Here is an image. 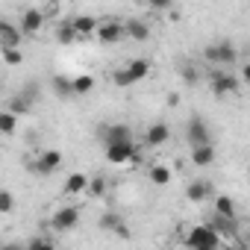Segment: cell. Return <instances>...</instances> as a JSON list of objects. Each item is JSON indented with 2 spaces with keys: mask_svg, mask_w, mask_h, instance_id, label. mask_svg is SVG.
I'll use <instances>...</instances> for the list:
<instances>
[{
  "mask_svg": "<svg viewBox=\"0 0 250 250\" xmlns=\"http://www.w3.org/2000/svg\"><path fill=\"white\" fill-rule=\"evenodd\" d=\"M203 59L212 62V65H218L221 71H229L238 62V47L232 42H212V44L203 47Z\"/></svg>",
  "mask_w": 250,
  "mask_h": 250,
  "instance_id": "1",
  "label": "cell"
},
{
  "mask_svg": "<svg viewBox=\"0 0 250 250\" xmlns=\"http://www.w3.org/2000/svg\"><path fill=\"white\" fill-rule=\"evenodd\" d=\"M147 74H150V59H133V62H127L124 68H118L112 74V83L118 88H130V85L142 83Z\"/></svg>",
  "mask_w": 250,
  "mask_h": 250,
  "instance_id": "2",
  "label": "cell"
},
{
  "mask_svg": "<svg viewBox=\"0 0 250 250\" xmlns=\"http://www.w3.org/2000/svg\"><path fill=\"white\" fill-rule=\"evenodd\" d=\"M209 88H212L215 97H235L238 88H241V83H238V77L232 71L215 68V71H209Z\"/></svg>",
  "mask_w": 250,
  "mask_h": 250,
  "instance_id": "3",
  "label": "cell"
},
{
  "mask_svg": "<svg viewBox=\"0 0 250 250\" xmlns=\"http://www.w3.org/2000/svg\"><path fill=\"white\" fill-rule=\"evenodd\" d=\"M186 247H188V250H206V247L221 250V235H218L209 224H197V227L188 229V235H186Z\"/></svg>",
  "mask_w": 250,
  "mask_h": 250,
  "instance_id": "4",
  "label": "cell"
},
{
  "mask_svg": "<svg viewBox=\"0 0 250 250\" xmlns=\"http://www.w3.org/2000/svg\"><path fill=\"white\" fill-rule=\"evenodd\" d=\"M36 100H39V83H27L15 97H9V112L15 115V118H21V115H30L33 109H36Z\"/></svg>",
  "mask_w": 250,
  "mask_h": 250,
  "instance_id": "5",
  "label": "cell"
},
{
  "mask_svg": "<svg viewBox=\"0 0 250 250\" xmlns=\"http://www.w3.org/2000/svg\"><path fill=\"white\" fill-rule=\"evenodd\" d=\"M186 142H188L191 150L212 145V130H209V124H206L200 115H191V118H188V124H186Z\"/></svg>",
  "mask_w": 250,
  "mask_h": 250,
  "instance_id": "6",
  "label": "cell"
},
{
  "mask_svg": "<svg viewBox=\"0 0 250 250\" xmlns=\"http://www.w3.org/2000/svg\"><path fill=\"white\" fill-rule=\"evenodd\" d=\"M62 162H65V159H62L59 150H42L36 159H30L27 168H30L36 177H50V174H56V171L62 168Z\"/></svg>",
  "mask_w": 250,
  "mask_h": 250,
  "instance_id": "7",
  "label": "cell"
},
{
  "mask_svg": "<svg viewBox=\"0 0 250 250\" xmlns=\"http://www.w3.org/2000/svg\"><path fill=\"white\" fill-rule=\"evenodd\" d=\"M80 224V206H62L59 212H53L50 218V229L53 232H68Z\"/></svg>",
  "mask_w": 250,
  "mask_h": 250,
  "instance_id": "8",
  "label": "cell"
},
{
  "mask_svg": "<svg viewBox=\"0 0 250 250\" xmlns=\"http://www.w3.org/2000/svg\"><path fill=\"white\" fill-rule=\"evenodd\" d=\"M97 42L100 44H115L124 39V21H115V18H106V21H97V30H94Z\"/></svg>",
  "mask_w": 250,
  "mask_h": 250,
  "instance_id": "9",
  "label": "cell"
},
{
  "mask_svg": "<svg viewBox=\"0 0 250 250\" xmlns=\"http://www.w3.org/2000/svg\"><path fill=\"white\" fill-rule=\"evenodd\" d=\"M139 156L136 150V142H124V145H109L106 147V162L109 165H127Z\"/></svg>",
  "mask_w": 250,
  "mask_h": 250,
  "instance_id": "10",
  "label": "cell"
},
{
  "mask_svg": "<svg viewBox=\"0 0 250 250\" xmlns=\"http://www.w3.org/2000/svg\"><path fill=\"white\" fill-rule=\"evenodd\" d=\"M100 139L103 145H124V142H133V130L127 127V124H106V127L100 130Z\"/></svg>",
  "mask_w": 250,
  "mask_h": 250,
  "instance_id": "11",
  "label": "cell"
},
{
  "mask_svg": "<svg viewBox=\"0 0 250 250\" xmlns=\"http://www.w3.org/2000/svg\"><path fill=\"white\" fill-rule=\"evenodd\" d=\"M42 27H44V15H42V9H39V6L24 9V15H21V21H18L21 36H36Z\"/></svg>",
  "mask_w": 250,
  "mask_h": 250,
  "instance_id": "12",
  "label": "cell"
},
{
  "mask_svg": "<svg viewBox=\"0 0 250 250\" xmlns=\"http://www.w3.org/2000/svg\"><path fill=\"white\" fill-rule=\"evenodd\" d=\"M21 39H24V36H21L18 24L0 18V50H18V47H21Z\"/></svg>",
  "mask_w": 250,
  "mask_h": 250,
  "instance_id": "13",
  "label": "cell"
},
{
  "mask_svg": "<svg viewBox=\"0 0 250 250\" xmlns=\"http://www.w3.org/2000/svg\"><path fill=\"white\" fill-rule=\"evenodd\" d=\"M97 224H100V229H106V232H112L118 238H130V227L124 224V218L118 212H103Z\"/></svg>",
  "mask_w": 250,
  "mask_h": 250,
  "instance_id": "14",
  "label": "cell"
},
{
  "mask_svg": "<svg viewBox=\"0 0 250 250\" xmlns=\"http://www.w3.org/2000/svg\"><path fill=\"white\" fill-rule=\"evenodd\" d=\"M212 194H215V186H212L209 180H191L188 188H186V197H188L191 203H203V200H209Z\"/></svg>",
  "mask_w": 250,
  "mask_h": 250,
  "instance_id": "15",
  "label": "cell"
},
{
  "mask_svg": "<svg viewBox=\"0 0 250 250\" xmlns=\"http://www.w3.org/2000/svg\"><path fill=\"white\" fill-rule=\"evenodd\" d=\"M168 139H171V127H168V124H162V121L150 124L147 133H145V145H147V147H159V145H165Z\"/></svg>",
  "mask_w": 250,
  "mask_h": 250,
  "instance_id": "16",
  "label": "cell"
},
{
  "mask_svg": "<svg viewBox=\"0 0 250 250\" xmlns=\"http://www.w3.org/2000/svg\"><path fill=\"white\" fill-rule=\"evenodd\" d=\"M68 24L74 27L77 39H88V36L97 30V18H94V15H77V18H71Z\"/></svg>",
  "mask_w": 250,
  "mask_h": 250,
  "instance_id": "17",
  "label": "cell"
},
{
  "mask_svg": "<svg viewBox=\"0 0 250 250\" xmlns=\"http://www.w3.org/2000/svg\"><path fill=\"white\" fill-rule=\"evenodd\" d=\"M215 218L238 221V212H235V200H232L229 194H218V197H215Z\"/></svg>",
  "mask_w": 250,
  "mask_h": 250,
  "instance_id": "18",
  "label": "cell"
},
{
  "mask_svg": "<svg viewBox=\"0 0 250 250\" xmlns=\"http://www.w3.org/2000/svg\"><path fill=\"white\" fill-rule=\"evenodd\" d=\"M124 39L147 42V39H150V27H147L145 21H124Z\"/></svg>",
  "mask_w": 250,
  "mask_h": 250,
  "instance_id": "19",
  "label": "cell"
},
{
  "mask_svg": "<svg viewBox=\"0 0 250 250\" xmlns=\"http://www.w3.org/2000/svg\"><path fill=\"white\" fill-rule=\"evenodd\" d=\"M50 85H53V94H56L59 100H71V97H74V88H71V77H62V74H56V77L50 80Z\"/></svg>",
  "mask_w": 250,
  "mask_h": 250,
  "instance_id": "20",
  "label": "cell"
},
{
  "mask_svg": "<svg viewBox=\"0 0 250 250\" xmlns=\"http://www.w3.org/2000/svg\"><path fill=\"white\" fill-rule=\"evenodd\" d=\"M215 162V147L212 145H206V147H194L191 150V165H197V168H209Z\"/></svg>",
  "mask_w": 250,
  "mask_h": 250,
  "instance_id": "21",
  "label": "cell"
},
{
  "mask_svg": "<svg viewBox=\"0 0 250 250\" xmlns=\"http://www.w3.org/2000/svg\"><path fill=\"white\" fill-rule=\"evenodd\" d=\"M71 88H74V97H83V94H88L94 88V77L91 74H80V77L71 80Z\"/></svg>",
  "mask_w": 250,
  "mask_h": 250,
  "instance_id": "22",
  "label": "cell"
},
{
  "mask_svg": "<svg viewBox=\"0 0 250 250\" xmlns=\"http://www.w3.org/2000/svg\"><path fill=\"white\" fill-rule=\"evenodd\" d=\"M85 186H88V177H85V174H71V177L65 180L62 191H65V194H80V191H85Z\"/></svg>",
  "mask_w": 250,
  "mask_h": 250,
  "instance_id": "23",
  "label": "cell"
},
{
  "mask_svg": "<svg viewBox=\"0 0 250 250\" xmlns=\"http://www.w3.org/2000/svg\"><path fill=\"white\" fill-rule=\"evenodd\" d=\"M18 130V118L9 109H0V136H15Z\"/></svg>",
  "mask_w": 250,
  "mask_h": 250,
  "instance_id": "24",
  "label": "cell"
},
{
  "mask_svg": "<svg viewBox=\"0 0 250 250\" xmlns=\"http://www.w3.org/2000/svg\"><path fill=\"white\" fill-rule=\"evenodd\" d=\"M56 42L68 47V44H74V42H80V39H77V33H74V27H71L68 21H62V24L56 27Z\"/></svg>",
  "mask_w": 250,
  "mask_h": 250,
  "instance_id": "25",
  "label": "cell"
},
{
  "mask_svg": "<svg viewBox=\"0 0 250 250\" xmlns=\"http://www.w3.org/2000/svg\"><path fill=\"white\" fill-rule=\"evenodd\" d=\"M180 74H183L186 85H197V83L203 80V71H200L197 65H183V68H180Z\"/></svg>",
  "mask_w": 250,
  "mask_h": 250,
  "instance_id": "26",
  "label": "cell"
},
{
  "mask_svg": "<svg viewBox=\"0 0 250 250\" xmlns=\"http://www.w3.org/2000/svg\"><path fill=\"white\" fill-rule=\"evenodd\" d=\"M150 183H153V186H168V183H171V171H168L165 165H153V168H150Z\"/></svg>",
  "mask_w": 250,
  "mask_h": 250,
  "instance_id": "27",
  "label": "cell"
},
{
  "mask_svg": "<svg viewBox=\"0 0 250 250\" xmlns=\"http://www.w3.org/2000/svg\"><path fill=\"white\" fill-rule=\"evenodd\" d=\"M15 209V194L9 188H0V215H9Z\"/></svg>",
  "mask_w": 250,
  "mask_h": 250,
  "instance_id": "28",
  "label": "cell"
},
{
  "mask_svg": "<svg viewBox=\"0 0 250 250\" xmlns=\"http://www.w3.org/2000/svg\"><path fill=\"white\" fill-rule=\"evenodd\" d=\"M85 191H88L91 197H100V194L106 191V180H103V177H94V180H88V186H85Z\"/></svg>",
  "mask_w": 250,
  "mask_h": 250,
  "instance_id": "29",
  "label": "cell"
},
{
  "mask_svg": "<svg viewBox=\"0 0 250 250\" xmlns=\"http://www.w3.org/2000/svg\"><path fill=\"white\" fill-rule=\"evenodd\" d=\"M27 250H56V244L50 241V238H30V244H27Z\"/></svg>",
  "mask_w": 250,
  "mask_h": 250,
  "instance_id": "30",
  "label": "cell"
},
{
  "mask_svg": "<svg viewBox=\"0 0 250 250\" xmlns=\"http://www.w3.org/2000/svg\"><path fill=\"white\" fill-rule=\"evenodd\" d=\"M3 62L15 68V65H21V62H24V53H21V50H3Z\"/></svg>",
  "mask_w": 250,
  "mask_h": 250,
  "instance_id": "31",
  "label": "cell"
},
{
  "mask_svg": "<svg viewBox=\"0 0 250 250\" xmlns=\"http://www.w3.org/2000/svg\"><path fill=\"white\" fill-rule=\"evenodd\" d=\"M0 250H27V244H15V241H12V244H3Z\"/></svg>",
  "mask_w": 250,
  "mask_h": 250,
  "instance_id": "32",
  "label": "cell"
},
{
  "mask_svg": "<svg viewBox=\"0 0 250 250\" xmlns=\"http://www.w3.org/2000/svg\"><path fill=\"white\" fill-rule=\"evenodd\" d=\"M0 247H3V244H0Z\"/></svg>",
  "mask_w": 250,
  "mask_h": 250,
  "instance_id": "33",
  "label": "cell"
}]
</instances>
